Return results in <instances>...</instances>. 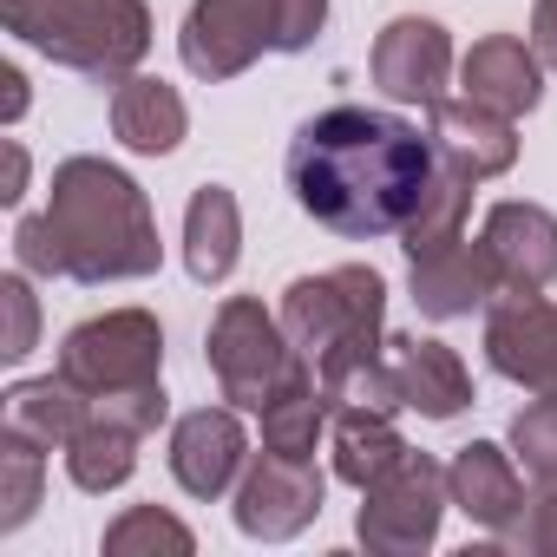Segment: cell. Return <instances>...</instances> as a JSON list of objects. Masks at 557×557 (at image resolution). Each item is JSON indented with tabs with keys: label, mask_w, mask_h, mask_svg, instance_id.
<instances>
[{
	"label": "cell",
	"mask_w": 557,
	"mask_h": 557,
	"mask_svg": "<svg viewBox=\"0 0 557 557\" xmlns=\"http://www.w3.org/2000/svg\"><path fill=\"white\" fill-rule=\"evenodd\" d=\"M440 177L433 138L374 106H329L289 138V190L335 236H394Z\"/></svg>",
	"instance_id": "cell-1"
},
{
	"label": "cell",
	"mask_w": 557,
	"mask_h": 557,
	"mask_svg": "<svg viewBox=\"0 0 557 557\" xmlns=\"http://www.w3.org/2000/svg\"><path fill=\"white\" fill-rule=\"evenodd\" d=\"M14 256L27 275H66V283H138L158 275L164 243L145 190L106 158H66L53 171L47 210L14 230Z\"/></svg>",
	"instance_id": "cell-2"
},
{
	"label": "cell",
	"mask_w": 557,
	"mask_h": 557,
	"mask_svg": "<svg viewBox=\"0 0 557 557\" xmlns=\"http://www.w3.org/2000/svg\"><path fill=\"white\" fill-rule=\"evenodd\" d=\"M283 329H289L296 355L315 368L322 387L381 361L387 355V283H381V269L342 262V269H322V275H296L283 289Z\"/></svg>",
	"instance_id": "cell-3"
},
{
	"label": "cell",
	"mask_w": 557,
	"mask_h": 557,
	"mask_svg": "<svg viewBox=\"0 0 557 557\" xmlns=\"http://www.w3.org/2000/svg\"><path fill=\"white\" fill-rule=\"evenodd\" d=\"M0 21L53 66H73L106 86L132 79V66L151 47L145 0H0Z\"/></svg>",
	"instance_id": "cell-4"
},
{
	"label": "cell",
	"mask_w": 557,
	"mask_h": 557,
	"mask_svg": "<svg viewBox=\"0 0 557 557\" xmlns=\"http://www.w3.org/2000/svg\"><path fill=\"white\" fill-rule=\"evenodd\" d=\"M210 374H216V394L243 413H262L275 394H283L296 374H309V361L296 355L283 315H269L256 296H230L210 322Z\"/></svg>",
	"instance_id": "cell-5"
},
{
	"label": "cell",
	"mask_w": 557,
	"mask_h": 557,
	"mask_svg": "<svg viewBox=\"0 0 557 557\" xmlns=\"http://www.w3.org/2000/svg\"><path fill=\"white\" fill-rule=\"evenodd\" d=\"M158 368H164V329L145 309H106L60 342V374L86 400L145 387V381H158Z\"/></svg>",
	"instance_id": "cell-6"
},
{
	"label": "cell",
	"mask_w": 557,
	"mask_h": 557,
	"mask_svg": "<svg viewBox=\"0 0 557 557\" xmlns=\"http://www.w3.org/2000/svg\"><path fill=\"white\" fill-rule=\"evenodd\" d=\"M446 505H453L446 466L407 446V459H400L394 472H381V479L361 492L355 537H361L368 550H381V557H413V550H426V544L440 537V511H446Z\"/></svg>",
	"instance_id": "cell-7"
},
{
	"label": "cell",
	"mask_w": 557,
	"mask_h": 557,
	"mask_svg": "<svg viewBox=\"0 0 557 557\" xmlns=\"http://www.w3.org/2000/svg\"><path fill=\"white\" fill-rule=\"evenodd\" d=\"M177 53L197 79H236L275 53V0H190Z\"/></svg>",
	"instance_id": "cell-8"
},
{
	"label": "cell",
	"mask_w": 557,
	"mask_h": 557,
	"mask_svg": "<svg viewBox=\"0 0 557 557\" xmlns=\"http://www.w3.org/2000/svg\"><path fill=\"white\" fill-rule=\"evenodd\" d=\"M485 361L531 394H557V302L544 289H498L485 302Z\"/></svg>",
	"instance_id": "cell-9"
},
{
	"label": "cell",
	"mask_w": 557,
	"mask_h": 557,
	"mask_svg": "<svg viewBox=\"0 0 557 557\" xmlns=\"http://www.w3.org/2000/svg\"><path fill=\"white\" fill-rule=\"evenodd\" d=\"M322 492L329 479L315 472V459H283V453H262L243 466V485H236V524L243 537H262V544H283L296 531H309L322 518Z\"/></svg>",
	"instance_id": "cell-10"
},
{
	"label": "cell",
	"mask_w": 557,
	"mask_h": 557,
	"mask_svg": "<svg viewBox=\"0 0 557 557\" xmlns=\"http://www.w3.org/2000/svg\"><path fill=\"white\" fill-rule=\"evenodd\" d=\"M446 79H453V40L440 21H420V14H400L381 27L374 40V86L400 106H433L446 99Z\"/></svg>",
	"instance_id": "cell-11"
},
{
	"label": "cell",
	"mask_w": 557,
	"mask_h": 557,
	"mask_svg": "<svg viewBox=\"0 0 557 557\" xmlns=\"http://www.w3.org/2000/svg\"><path fill=\"white\" fill-rule=\"evenodd\" d=\"M243 466H249V440L236 407H197L171 426V479L190 498H223Z\"/></svg>",
	"instance_id": "cell-12"
},
{
	"label": "cell",
	"mask_w": 557,
	"mask_h": 557,
	"mask_svg": "<svg viewBox=\"0 0 557 557\" xmlns=\"http://www.w3.org/2000/svg\"><path fill=\"white\" fill-rule=\"evenodd\" d=\"M426 138H433L440 164L466 171L472 184H485V177H498V171L518 164V132H511V119L492 112V106H479V99H433V106H426Z\"/></svg>",
	"instance_id": "cell-13"
},
{
	"label": "cell",
	"mask_w": 557,
	"mask_h": 557,
	"mask_svg": "<svg viewBox=\"0 0 557 557\" xmlns=\"http://www.w3.org/2000/svg\"><path fill=\"white\" fill-rule=\"evenodd\" d=\"M505 289H550L557 283V216L544 203H492L479 230Z\"/></svg>",
	"instance_id": "cell-14"
},
{
	"label": "cell",
	"mask_w": 557,
	"mask_h": 557,
	"mask_svg": "<svg viewBox=\"0 0 557 557\" xmlns=\"http://www.w3.org/2000/svg\"><path fill=\"white\" fill-rule=\"evenodd\" d=\"M498 289H505V283H498L485 243H466V236L413 262V302H420V315H433V322H459V315L485 309Z\"/></svg>",
	"instance_id": "cell-15"
},
{
	"label": "cell",
	"mask_w": 557,
	"mask_h": 557,
	"mask_svg": "<svg viewBox=\"0 0 557 557\" xmlns=\"http://www.w3.org/2000/svg\"><path fill=\"white\" fill-rule=\"evenodd\" d=\"M459 86H466V99H479V106H492L505 119H524L544 99V60L518 34H485L459 60Z\"/></svg>",
	"instance_id": "cell-16"
},
{
	"label": "cell",
	"mask_w": 557,
	"mask_h": 557,
	"mask_svg": "<svg viewBox=\"0 0 557 557\" xmlns=\"http://www.w3.org/2000/svg\"><path fill=\"white\" fill-rule=\"evenodd\" d=\"M446 492H453V505H459L472 524H485V531H511V518L524 511L518 466H511V453L492 446V440H472V446L453 453V466H446Z\"/></svg>",
	"instance_id": "cell-17"
},
{
	"label": "cell",
	"mask_w": 557,
	"mask_h": 557,
	"mask_svg": "<svg viewBox=\"0 0 557 557\" xmlns=\"http://www.w3.org/2000/svg\"><path fill=\"white\" fill-rule=\"evenodd\" d=\"M394 355V374H400V400L420 413V420H453L472 407V374L466 361L446 348V342H420V335H394L387 342Z\"/></svg>",
	"instance_id": "cell-18"
},
{
	"label": "cell",
	"mask_w": 557,
	"mask_h": 557,
	"mask_svg": "<svg viewBox=\"0 0 557 557\" xmlns=\"http://www.w3.org/2000/svg\"><path fill=\"white\" fill-rule=\"evenodd\" d=\"M86 420H92V400H86L66 374L21 381V387H8V400H0V433H21V440H34L40 453H66Z\"/></svg>",
	"instance_id": "cell-19"
},
{
	"label": "cell",
	"mask_w": 557,
	"mask_h": 557,
	"mask_svg": "<svg viewBox=\"0 0 557 557\" xmlns=\"http://www.w3.org/2000/svg\"><path fill=\"white\" fill-rule=\"evenodd\" d=\"M112 132H119V145L138 151V158H164V151L184 145L190 112H184L177 86L132 73V79H119V92H112Z\"/></svg>",
	"instance_id": "cell-20"
},
{
	"label": "cell",
	"mask_w": 557,
	"mask_h": 557,
	"mask_svg": "<svg viewBox=\"0 0 557 557\" xmlns=\"http://www.w3.org/2000/svg\"><path fill=\"white\" fill-rule=\"evenodd\" d=\"M236 249H243V210L223 184H203L184 210V269L210 289L236 269Z\"/></svg>",
	"instance_id": "cell-21"
},
{
	"label": "cell",
	"mask_w": 557,
	"mask_h": 557,
	"mask_svg": "<svg viewBox=\"0 0 557 557\" xmlns=\"http://www.w3.org/2000/svg\"><path fill=\"white\" fill-rule=\"evenodd\" d=\"M400 459H407V440H400L394 413H381V407H335V479L342 485L368 492Z\"/></svg>",
	"instance_id": "cell-22"
},
{
	"label": "cell",
	"mask_w": 557,
	"mask_h": 557,
	"mask_svg": "<svg viewBox=\"0 0 557 557\" xmlns=\"http://www.w3.org/2000/svg\"><path fill=\"white\" fill-rule=\"evenodd\" d=\"M256 420H262V453L315 459V440H322V426L335 420V407H329V394H322V381H315V368H309V374H296L283 394H275Z\"/></svg>",
	"instance_id": "cell-23"
},
{
	"label": "cell",
	"mask_w": 557,
	"mask_h": 557,
	"mask_svg": "<svg viewBox=\"0 0 557 557\" xmlns=\"http://www.w3.org/2000/svg\"><path fill=\"white\" fill-rule=\"evenodd\" d=\"M138 440H145V433H132V426L92 413V420L79 426V440L66 446L73 485H79V492H119V485L138 472Z\"/></svg>",
	"instance_id": "cell-24"
},
{
	"label": "cell",
	"mask_w": 557,
	"mask_h": 557,
	"mask_svg": "<svg viewBox=\"0 0 557 557\" xmlns=\"http://www.w3.org/2000/svg\"><path fill=\"white\" fill-rule=\"evenodd\" d=\"M466 203H472V177L466 171H453V164H440V177H433V190H426V203H420V216L400 230L407 243V262H420V256H433V249H446V243H459L466 236Z\"/></svg>",
	"instance_id": "cell-25"
},
{
	"label": "cell",
	"mask_w": 557,
	"mask_h": 557,
	"mask_svg": "<svg viewBox=\"0 0 557 557\" xmlns=\"http://www.w3.org/2000/svg\"><path fill=\"white\" fill-rule=\"evenodd\" d=\"M190 557L197 550V537H190V524H177L171 511H158V505H132L125 518H112L106 524V557Z\"/></svg>",
	"instance_id": "cell-26"
},
{
	"label": "cell",
	"mask_w": 557,
	"mask_h": 557,
	"mask_svg": "<svg viewBox=\"0 0 557 557\" xmlns=\"http://www.w3.org/2000/svg\"><path fill=\"white\" fill-rule=\"evenodd\" d=\"M40 485H47V459L34 440L21 433H0V531H21L40 505Z\"/></svg>",
	"instance_id": "cell-27"
},
{
	"label": "cell",
	"mask_w": 557,
	"mask_h": 557,
	"mask_svg": "<svg viewBox=\"0 0 557 557\" xmlns=\"http://www.w3.org/2000/svg\"><path fill=\"white\" fill-rule=\"evenodd\" d=\"M511 459H518L537 485L557 479V394H537V400L511 420Z\"/></svg>",
	"instance_id": "cell-28"
},
{
	"label": "cell",
	"mask_w": 557,
	"mask_h": 557,
	"mask_svg": "<svg viewBox=\"0 0 557 557\" xmlns=\"http://www.w3.org/2000/svg\"><path fill=\"white\" fill-rule=\"evenodd\" d=\"M511 550H531V557H557V479L511 518V531H498Z\"/></svg>",
	"instance_id": "cell-29"
},
{
	"label": "cell",
	"mask_w": 557,
	"mask_h": 557,
	"mask_svg": "<svg viewBox=\"0 0 557 557\" xmlns=\"http://www.w3.org/2000/svg\"><path fill=\"white\" fill-rule=\"evenodd\" d=\"M92 413H106V420H119L132 433H158L164 413H171V400H164V381H145V387H125V394L92 400Z\"/></svg>",
	"instance_id": "cell-30"
},
{
	"label": "cell",
	"mask_w": 557,
	"mask_h": 557,
	"mask_svg": "<svg viewBox=\"0 0 557 557\" xmlns=\"http://www.w3.org/2000/svg\"><path fill=\"white\" fill-rule=\"evenodd\" d=\"M0 302H8V342H0V355L27 361L34 355V335H40V309H34L27 275H8V283H0Z\"/></svg>",
	"instance_id": "cell-31"
},
{
	"label": "cell",
	"mask_w": 557,
	"mask_h": 557,
	"mask_svg": "<svg viewBox=\"0 0 557 557\" xmlns=\"http://www.w3.org/2000/svg\"><path fill=\"white\" fill-rule=\"evenodd\" d=\"M329 27V0H275V53H309Z\"/></svg>",
	"instance_id": "cell-32"
},
{
	"label": "cell",
	"mask_w": 557,
	"mask_h": 557,
	"mask_svg": "<svg viewBox=\"0 0 557 557\" xmlns=\"http://www.w3.org/2000/svg\"><path fill=\"white\" fill-rule=\"evenodd\" d=\"M531 47H537V60L557 73V0H537V14H531Z\"/></svg>",
	"instance_id": "cell-33"
},
{
	"label": "cell",
	"mask_w": 557,
	"mask_h": 557,
	"mask_svg": "<svg viewBox=\"0 0 557 557\" xmlns=\"http://www.w3.org/2000/svg\"><path fill=\"white\" fill-rule=\"evenodd\" d=\"M21 190H27V151L8 145V190H0V203H21Z\"/></svg>",
	"instance_id": "cell-34"
},
{
	"label": "cell",
	"mask_w": 557,
	"mask_h": 557,
	"mask_svg": "<svg viewBox=\"0 0 557 557\" xmlns=\"http://www.w3.org/2000/svg\"><path fill=\"white\" fill-rule=\"evenodd\" d=\"M0 86H8V106H0V112L21 119V112H27V79H21V66H0Z\"/></svg>",
	"instance_id": "cell-35"
}]
</instances>
